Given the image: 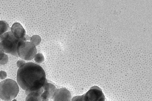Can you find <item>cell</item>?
<instances>
[{"label":"cell","instance_id":"6da1fadb","mask_svg":"<svg viewBox=\"0 0 152 101\" xmlns=\"http://www.w3.org/2000/svg\"><path fill=\"white\" fill-rule=\"evenodd\" d=\"M47 79L44 69L32 62L25 63L18 69L17 76L18 83L27 95L41 88Z\"/></svg>","mask_w":152,"mask_h":101},{"label":"cell","instance_id":"7a4b0ae2","mask_svg":"<svg viewBox=\"0 0 152 101\" xmlns=\"http://www.w3.org/2000/svg\"><path fill=\"white\" fill-rule=\"evenodd\" d=\"M19 91L18 83L13 79H8L0 82V98L4 100L10 101L14 99Z\"/></svg>","mask_w":152,"mask_h":101},{"label":"cell","instance_id":"3957f363","mask_svg":"<svg viewBox=\"0 0 152 101\" xmlns=\"http://www.w3.org/2000/svg\"><path fill=\"white\" fill-rule=\"evenodd\" d=\"M20 41L14 36L12 32H7L0 38V49L4 53L18 57L17 48Z\"/></svg>","mask_w":152,"mask_h":101},{"label":"cell","instance_id":"277c9868","mask_svg":"<svg viewBox=\"0 0 152 101\" xmlns=\"http://www.w3.org/2000/svg\"><path fill=\"white\" fill-rule=\"evenodd\" d=\"M17 52L18 56L21 58L30 61L34 58L37 50L36 46L31 43L20 40L18 45Z\"/></svg>","mask_w":152,"mask_h":101},{"label":"cell","instance_id":"5b68a950","mask_svg":"<svg viewBox=\"0 0 152 101\" xmlns=\"http://www.w3.org/2000/svg\"><path fill=\"white\" fill-rule=\"evenodd\" d=\"M84 101H105V96L102 90L97 86L92 87L84 94Z\"/></svg>","mask_w":152,"mask_h":101},{"label":"cell","instance_id":"8992f818","mask_svg":"<svg viewBox=\"0 0 152 101\" xmlns=\"http://www.w3.org/2000/svg\"><path fill=\"white\" fill-rule=\"evenodd\" d=\"M12 32L18 39L24 41H27L26 38V31L21 25L19 23L13 24L11 28Z\"/></svg>","mask_w":152,"mask_h":101},{"label":"cell","instance_id":"52a82bcc","mask_svg":"<svg viewBox=\"0 0 152 101\" xmlns=\"http://www.w3.org/2000/svg\"><path fill=\"white\" fill-rule=\"evenodd\" d=\"M53 99L54 101H71L72 95L67 89L61 88L56 90Z\"/></svg>","mask_w":152,"mask_h":101},{"label":"cell","instance_id":"ba28073f","mask_svg":"<svg viewBox=\"0 0 152 101\" xmlns=\"http://www.w3.org/2000/svg\"><path fill=\"white\" fill-rule=\"evenodd\" d=\"M43 91L42 87L38 90L29 93L27 95L26 101H41L40 96Z\"/></svg>","mask_w":152,"mask_h":101},{"label":"cell","instance_id":"9c48e42d","mask_svg":"<svg viewBox=\"0 0 152 101\" xmlns=\"http://www.w3.org/2000/svg\"><path fill=\"white\" fill-rule=\"evenodd\" d=\"M42 87L44 90L47 91L49 93L50 98L53 99L55 93L57 90L55 86L52 83H48L46 80Z\"/></svg>","mask_w":152,"mask_h":101},{"label":"cell","instance_id":"30bf717a","mask_svg":"<svg viewBox=\"0 0 152 101\" xmlns=\"http://www.w3.org/2000/svg\"><path fill=\"white\" fill-rule=\"evenodd\" d=\"M9 27L8 24L6 22L0 21V38L8 30Z\"/></svg>","mask_w":152,"mask_h":101},{"label":"cell","instance_id":"8fae6325","mask_svg":"<svg viewBox=\"0 0 152 101\" xmlns=\"http://www.w3.org/2000/svg\"><path fill=\"white\" fill-rule=\"evenodd\" d=\"M41 101H49L50 98V95L48 92L44 90L40 96Z\"/></svg>","mask_w":152,"mask_h":101},{"label":"cell","instance_id":"7c38bea8","mask_svg":"<svg viewBox=\"0 0 152 101\" xmlns=\"http://www.w3.org/2000/svg\"><path fill=\"white\" fill-rule=\"evenodd\" d=\"M34 60L38 63H41L44 60V57L41 53H38L34 57Z\"/></svg>","mask_w":152,"mask_h":101},{"label":"cell","instance_id":"4fadbf2b","mask_svg":"<svg viewBox=\"0 0 152 101\" xmlns=\"http://www.w3.org/2000/svg\"><path fill=\"white\" fill-rule=\"evenodd\" d=\"M84 94L81 96H77L74 97L71 101H84Z\"/></svg>","mask_w":152,"mask_h":101},{"label":"cell","instance_id":"5bb4252c","mask_svg":"<svg viewBox=\"0 0 152 101\" xmlns=\"http://www.w3.org/2000/svg\"><path fill=\"white\" fill-rule=\"evenodd\" d=\"M9 61V57L8 56L5 54L4 57L1 61H0V64L4 65L8 62Z\"/></svg>","mask_w":152,"mask_h":101},{"label":"cell","instance_id":"9a60e30c","mask_svg":"<svg viewBox=\"0 0 152 101\" xmlns=\"http://www.w3.org/2000/svg\"><path fill=\"white\" fill-rule=\"evenodd\" d=\"M7 76V74L6 71L2 70L0 71V79H5Z\"/></svg>","mask_w":152,"mask_h":101},{"label":"cell","instance_id":"2e32d148","mask_svg":"<svg viewBox=\"0 0 152 101\" xmlns=\"http://www.w3.org/2000/svg\"><path fill=\"white\" fill-rule=\"evenodd\" d=\"M25 63H26V62L23 59H20L17 61V65L18 67L20 68Z\"/></svg>","mask_w":152,"mask_h":101},{"label":"cell","instance_id":"e0dca14e","mask_svg":"<svg viewBox=\"0 0 152 101\" xmlns=\"http://www.w3.org/2000/svg\"><path fill=\"white\" fill-rule=\"evenodd\" d=\"M2 51L1 50V49H0V53H1Z\"/></svg>","mask_w":152,"mask_h":101},{"label":"cell","instance_id":"ac0fdd59","mask_svg":"<svg viewBox=\"0 0 152 101\" xmlns=\"http://www.w3.org/2000/svg\"><path fill=\"white\" fill-rule=\"evenodd\" d=\"M146 31V30H143V32H145Z\"/></svg>","mask_w":152,"mask_h":101},{"label":"cell","instance_id":"d6986e66","mask_svg":"<svg viewBox=\"0 0 152 101\" xmlns=\"http://www.w3.org/2000/svg\"><path fill=\"white\" fill-rule=\"evenodd\" d=\"M104 32H107V30H104Z\"/></svg>","mask_w":152,"mask_h":101},{"label":"cell","instance_id":"ffe728a7","mask_svg":"<svg viewBox=\"0 0 152 101\" xmlns=\"http://www.w3.org/2000/svg\"><path fill=\"white\" fill-rule=\"evenodd\" d=\"M107 32H105L104 33H105V34H107Z\"/></svg>","mask_w":152,"mask_h":101},{"label":"cell","instance_id":"44dd1931","mask_svg":"<svg viewBox=\"0 0 152 101\" xmlns=\"http://www.w3.org/2000/svg\"><path fill=\"white\" fill-rule=\"evenodd\" d=\"M107 39L106 38H105L104 39V41H106V40H107Z\"/></svg>","mask_w":152,"mask_h":101},{"label":"cell","instance_id":"7402d4cb","mask_svg":"<svg viewBox=\"0 0 152 101\" xmlns=\"http://www.w3.org/2000/svg\"><path fill=\"white\" fill-rule=\"evenodd\" d=\"M112 40H112V38H111V39H110V41H112Z\"/></svg>","mask_w":152,"mask_h":101},{"label":"cell","instance_id":"603a6c76","mask_svg":"<svg viewBox=\"0 0 152 101\" xmlns=\"http://www.w3.org/2000/svg\"><path fill=\"white\" fill-rule=\"evenodd\" d=\"M99 25H96V27H99Z\"/></svg>","mask_w":152,"mask_h":101},{"label":"cell","instance_id":"cb8c5ba5","mask_svg":"<svg viewBox=\"0 0 152 101\" xmlns=\"http://www.w3.org/2000/svg\"><path fill=\"white\" fill-rule=\"evenodd\" d=\"M99 32H97V34H99Z\"/></svg>","mask_w":152,"mask_h":101},{"label":"cell","instance_id":"d4e9b609","mask_svg":"<svg viewBox=\"0 0 152 101\" xmlns=\"http://www.w3.org/2000/svg\"><path fill=\"white\" fill-rule=\"evenodd\" d=\"M100 37H101V38H103V36H101Z\"/></svg>","mask_w":152,"mask_h":101},{"label":"cell","instance_id":"484cf974","mask_svg":"<svg viewBox=\"0 0 152 101\" xmlns=\"http://www.w3.org/2000/svg\"><path fill=\"white\" fill-rule=\"evenodd\" d=\"M101 29H103V27H100Z\"/></svg>","mask_w":152,"mask_h":101},{"label":"cell","instance_id":"4316f807","mask_svg":"<svg viewBox=\"0 0 152 101\" xmlns=\"http://www.w3.org/2000/svg\"><path fill=\"white\" fill-rule=\"evenodd\" d=\"M106 36H104V38H106Z\"/></svg>","mask_w":152,"mask_h":101},{"label":"cell","instance_id":"83f0119b","mask_svg":"<svg viewBox=\"0 0 152 101\" xmlns=\"http://www.w3.org/2000/svg\"><path fill=\"white\" fill-rule=\"evenodd\" d=\"M107 39H108V37H106V38Z\"/></svg>","mask_w":152,"mask_h":101},{"label":"cell","instance_id":"f1b7e54d","mask_svg":"<svg viewBox=\"0 0 152 101\" xmlns=\"http://www.w3.org/2000/svg\"><path fill=\"white\" fill-rule=\"evenodd\" d=\"M119 12L120 13H121V11H120Z\"/></svg>","mask_w":152,"mask_h":101},{"label":"cell","instance_id":"f546056e","mask_svg":"<svg viewBox=\"0 0 152 101\" xmlns=\"http://www.w3.org/2000/svg\"><path fill=\"white\" fill-rule=\"evenodd\" d=\"M96 28L97 29H98V27H96Z\"/></svg>","mask_w":152,"mask_h":101},{"label":"cell","instance_id":"4dcf8cb0","mask_svg":"<svg viewBox=\"0 0 152 101\" xmlns=\"http://www.w3.org/2000/svg\"><path fill=\"white\" fill-rule=\"evenodd\" d=\"M108 41V42L109 43L110 42V40H109Z\"/></svg>","mask_w":152,"mask_h":101},{"label":"cell","instance_id":"1f68e13d","mask_svg":"<svg viewBox=\"0 0 152 101\" xmlns=\"http://www.w3.org/2000/svg\"><path fill=\"white\" fill-rule=\"evenodd\" d=\"M145 28H143V30H145Z\"/></svg>","mask_w":152,"mask_h":101},{"label":"cell","instance_id":"d6a6232c","mask_svg":"<svg viewBox=\"0 0 152 101\" xmlns=\"http://www.w3.org/2000/svg\"><path fill=\"white\" fill-rule=\"evenodd\" d=\"M110 38H108V40H110Z\"/></svg>","mask_w":152,"mask_h":101},{"label":"cell","instance_id":"836d02e7","mask_svg":"<svg viewBox=\"0 0 152 101\" xmlns=\"http://www.w3.org/2000/svg\"><path fill=\"white\" fill-rule=\"evenodd\" d=\"M121 14V13H119V15H120Z\"/></svg>","mask_w":152,"mask_h":101},{"label":"cell","instance_id":"e575fe53","mask_svg":"<svg viewBox=\"0 0 152 101\" xmlns=\"http://www.w3.org/2000/svg\"><path fill=\"white\" fill-rule=\"evenodd\" d=\"M104 43H106V41H104Z\"/></svg>","mask_w":152,"mask_h":101},{"label":"cell","instance_id":"d590c367","mask_svg":"<svg viewBox=\"0 0 152 101\" xmlns=\"http://www.w3.org/2000/svg\"><path fill=\"white\" fill-rule=\"evenodd\" d=\"M121 9V10H123V8H122Z\"/></svg>","mask_w":152,"mask_h":101},{"label":"cell","instance_id":"8d00e7d4","mask_svg":"<svg viewBox=\"0 0 152 101\" xmlns=\"http://www.w3.org/2000/svg\"><path fill=\"white\" fill-rule=\"evenodd\" d=\"M118 43L120 44V42H118Z\"/></svg>","mask_w":152,"mask_h":101},{"label":"cell","instance_id":"74e56055","mask_svg":"<svg viewBox=\"0 0 152 101\" xmlns=\"http://www.w3.org/2000/svg\"><path fill=\"white\" fill-rule=\"evenodd\" d=\"M110 43H112V42H111Z\"/></svg>","mask_w":152,"mask_h":101},{"label":"cell","instance_id":"f35d334b","mask_svg":"<svg viewBox=\"0 0 152 101\" xmlns=\"http://www.w3.org/2000/svg\"><path fill=\"white\" fill-rule=\"evenodd\" d=\"M99 44H98V45H99Z\"/></svg>","mask_w":152,"mask_h":101},{"label":"cell","instance_id":"ab89813d","mask_svg":"<svg viewBox=\"0 0 152 101\" xmlns=\"http://www.w3.org/2000/svg\"><path fill=\"white\" fill-rule=\"evenodd\" d=\"M0 81H1V80H0Z\"/></svg>","mask_w":152,"mask_h":101},{"label":"cell","instance_id":"60d3db41","mask_svg":"<svg viewBox=\"0 0 152 101\" xmlns=\"http://www.w3.org/2000/svg\"></svg>","mask_w":152,"mask_h":101}]
</instances>
